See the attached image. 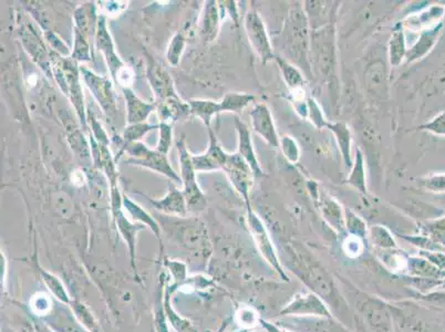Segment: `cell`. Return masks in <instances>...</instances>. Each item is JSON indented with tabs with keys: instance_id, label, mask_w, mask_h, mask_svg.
I'll use <instances>...</instances> for the list:
<instances>
[{
	"instance_id": "cell-6",
	"label": "cell",
	"mask_w": 445,
	"mask_h": 332,
	"mask_svg": "<svg viewBox=\"0 0 445 332\" xmlns=\"http://www.w3.org/2000/svg\"><path fill=\"white\" fill-rule=\"evenodd\" d=\"M222 171L231 180V185L234 186V189L244 198L247 207H251L249 193L253 185L255 175L249 164L238 153L235 152L233 154H229Z\"/></svg>"
},
{
	"instance_id": "cell-34",
	"label": "cell",
	"mask_w": 445,
	"mask_h": 332,
	"mask_svg": "<svg viewBox=\"0 0 445 332\" xmlns=\"http://www.w3.org/2000/svg\"><path fill=\"white\" fill-rule=\"evenodd\" d=\"M218 3H220L218 6H220L222 20L225 18L226 14H229V17L234 20L236 27H238V25H240V21H238L240 14H238V10H237L236 1H218Z\"/></svg>"
},
{
	"instance_id": "cell-5",
	"label": "cell",
	"mask_w": 445,
	"mask_h": 332,
	"mask_svg": "<svg viewBox=\"0 0 445 332\" xmlns=\"http://www.w3.org/2000/svg\"><path fill=\"white\" fill-rule=\"evenodd\" d=\"M80 74L103 112L107 116H114L118 111V105L112 82L107 76L94 74L85 67H80Z\"/></svg>"
},
{
	"instance_id": "cell-29",
	"label": "cell",
	"mask_w": 445,
	"mask_h": 332,
	"mask_svg": "<svg viewBox=\"0 0 445 332\" xmlns=\"http://www.w3.org/2000/svg\"><path fill=\"white\" fill-rule=\"evenodd\" d=\"M308 105V118H309L311 123L315 125L317 129H324L327 127L328 121L324 118V113H322V107H319L318 103L315 101V98H307Z\"/></svg>"
},
{
	"instance_id": "cell-25",
	"label": "cell",
	"mask_w": 445,
	"mask_h": 332,
	"mask_svg": "<svg viewBox=\"0 0 445 332\" xmlns=\"http://www.w3.org/2000/svg\"><path fill=\"white\" fill-rule=\"evenodd\" d=\"M160 124H151L147 122L143 123L127 124L124 127L122 133V140L124 143H132V142H141L144 136L151 132L153 129H158Z\"/></svg>"
},
{
	"instance_id": "cell-3",
	"label": "cell",
	"mask_w": 445,
	"mask_h": 332,
	"mask_svg": "<svg viewBox=\"0 0 445 332\" xmlns=\"http://www.w3.org/2000/svg\"><path fill=\"white\" fill-rule=\"evenodd\" d=\"M178 147V160L180 167V183L183 184V193L185 196L187 211L198 213L205 209L206 196L200 189L196 180V171L193 166L192 154L186 147L184 136L176 142Z\"/></svg>"
},
{
	"instance_id": "cell-17",
	"label": "cell",
	"mask_w": 445,
	"mask_h": 332,
	"mask_svg": "<svg viewBox=\"0 0 445 332\" xmlns=\"http://www.w3.org/2000/svg\"><path fill=\"white\" fill-rule=\"evenodd\" d=\"M100 14H96L94 3H85L80 5L74 14V28L85 34L89 39L96 37V25Z\"/></svg>"
},
{
	"instance_id": "cell-19",
	"label": "cell",
	"mask_w": 445,
	"mask_h": 332,
	"mask_svg": "<svg viewBox=\"0 0 445 332\" xmlns=\"http://www.w3.org/2000/svg\"><path fill=\"white\" fill-rule=\"evenodd\" d=\"M330 3L324 1H306L304 5V10L307 12V17L313 16V19L308 20V25H310L311 30H318V29L330 25L331 19V6Z\"/></svg>"
},
{
	"instance_id": "cell-26",
	"label": "cell",
	"mask_w": 445,
	"mask_h": 332,
	"mask_svg": "<svg viewBox=\"0 0 445 332\" xmlns=\"http://www.w3.org/2000/svg\"><path fill=\"white\" fill-rule=\"evenodd\" d=\"M74 45L71 59L76 62L91 61L90 45L85 34L74 27Z\"/></svg>"
},
{
	"instance_id": "cell-1",
	"label": "cell",
	"mask_w": 445,
	"mask_h": 332,
	"mask_svg": "<svg viewBox=\"0 0 445 332\" xmlns=\"http://www.w3.org/2000/svg\"><path fill=\"white\" fill-rule=\"evenodd\" d=\"M54 71L58 85L62 92L70 98L71 103L76 109V116L79 118L83 129H87V112H85V98L82 93L81 81H80V67L74 60L63 58L54 52L51 56Z\"/></svg>"
},
{
	"instance_id": "cell-30",
	"label": "cell",
	"mask_w": 445,
	"mask_h": 332,
	"mask_svg": "<svg viewBox=\"0 0 445 332\" xmlns=\"http://www.w3.org/2000/svg\"><path fill=\"white\" fill-rule=\"evenodd\" d=\"M280 149L284 153V158L291 163L296 164L300 158V149L298 144L291 136H284L280 138Z\"/></svg>"
},
{
	"instance_id": "cell-23",
	"label": "cell",
	"mask_w": 445,
	"mask_h": 332,
	"mask_svg": "<svg viewBox=\"0 0 445 332\" xmlns=\"http://www.w3.org/2000/svg\"><path fill=\"white\" fill-rule=\"evenodd\" d=\"M346 183L353 186L361 193L366 194L368 189H366V166H364V154L361 152L360 149H357L355 151L353 167L350 171L349 176L346 178Z\"/></svg>"
},
{
	"instance_id": "cell-33",
	"label": "cell",
	"mask_w": 445,
	"mask_h": 332,
	"mask_svg": "<svg viewBox=\"0 0 445 332\" xmlns=\"http://www.w3.org/2000/svg\"><path fill=\"white\" fill-rule=\"evenodd\" d=\"M45 37L56 54L63 56V58L69 56V54L71 56L70 49L67 47V45L54 32H52V31H45Z\"/></svg>"
},
{
	"instance_id": "cell-36",
	"label": "cell",
	"mask_w": 445,
	"mask_h": 332,
	"mask_svg": "<svg viewBox=\"0 0 445 332\" xmlns=\"http://www.w3.org/2000/svg\"><path fill=\"white\" fill-rule=\"evenodd\" d=\"M105 3L103 9H105V14H120L127 7V3L125 1H105Z\"/></svg>"
},
{
	"instance_id": "cell-18",
	"label": "cell",
	"mask_w": 445,
	"mask_h": 332,
	"mask_svg": "<svg viewBox=\"0 0 445 332\" xmlns=\"http://www.w3.org/2000/svg\"><path fill=\"white\" fill-rule=\"evenodd\" d=\"M326 127L335 134L344 167L351 169L353 164V154H351L353 138H351L349 127L342 122H328Z\"/></svg>"
},
{
	"instance_id": "cell-24",
	"label": "cell",
	"mask_w": 445,
	"mask_h": 332,
	"mask_svg": "<svg viewBox=\"0 0 445 332\" xmlns=\"http://www.w3.org/2000/svg\"><path fill=\"white\" fill-rule=\"evenodd\" d=\"M122 206L124 209H127V213L132 217L133 220H138V222H143L144 225L149 226L151 231L154 233L155 236H160V227H158V222L153 220V217L149 216L147 211L142 209L141 206L134 203L131 198L124 195L122 196Z\"/></svg>"
},
{
	"instance_id": "cell-9",
	"label": "cell",
	"mask_w": 445,
	"mask_h": 332,
	"mask_svg": "<svg viewBox=\"0 0 445 332\" xmlns=\"http://www.w3.org/2000/svg\"><path fill=\"white\" fill-rule=\"evenodd\" d=\"M207 131L209 136L207 151L203 154L192 155L193 166L196 172H211V171L222 169L229 158V153H226L220 147L213 129L209 127Z\"/></svg>"
},
{
	"instance_id": "cell-22",
	"label": "cell",
	"mask_w": 445,
	"mask_h": 332,
	"mask_svg": "<svg viewBox=\"0 0 445 332\" xmlns=\"http://www.w3.org/2000/svg\"><path fill=\"white\" fill-rule=\"evenodd\" d=\"M255 102V96L249 93H227L220 101V113H240Z\"/></svg>"
},
{
	"instance_id": "cell-20",
	"label": "cell",
	"mask_w": 445,
	"mask_h": 332,
	"mask_svg": "<svg viewBox=\"0 0 445 332\" xmlns=\"http://www.w3.org/2000/svg\"><path fill=\"white\" fill-rule=\"evenodd\" d=\"M406 40L402 23L395 25L389 40V61L392 67H399L406 60Z\"/></svg>"
},
{
	"instance_id": "cell-35",
	"label": "cell",
	"mask_w": 445,
	"mask_h": 332,
	"mask_svg": "<svg viewBox=\"0 0 445 332\" xmlns=\"http://www.w3.org/2000/svg\"><path fill=\"white\" fill-rule=\"evenodd\" d=\"M90 124L93 138H96V142H99L100 144L109 147V138H107V134L105 133V129L102 127L100 122L96 121V118L91 116Z\"/></svg>"
},
{
	"instance_id": "cell-31",
	"label": "cell",
	"mask_w": 445,
	"mask_h": 332,
	"mask_svg": "<svg viewBox=\"0 0 445 332\" xmlns=\"http://www.w3.org/2000/svg\"><path fill=\"white\" fill-rule=\"evenodd\" d=\"M41 275H43V282L48 286L51 293H54L56 298L59 299L60 302L68 304V295L65 293V288L62 286L59 279L54 277V275H51V273H45V271H43Z\"/></svg>"
},
{
	"instance_id": "cell-16",
	"label": "cell",
	"mask_w": 445,
	"mask_h": 332,
	"mask_svg": "<svg viewBox=\"0 0 445 332\" xmlns=\"http://www.w3.org/2000/svg\"><path fill=\"white\" fill-rule=\"evenodd\" d=\"M220 17L218 1H206L204 7L203 19L200 23V37L204 43H213L220 31Z\"/></svg>"
},
{
	"instance_id": "cell-27",
	"label": "cell",
	"mask_w": 445,
	"mask_h": 332,
	"mask_svg": "<svg viewBox=\"0 0 445 332\" xmlns=\"http://www.w3.org/2000/svg\"><path fill=\"white\" fill-rule=\"evenodd\" d=\"M186 39L182 32H178L174 34V37L169 43V48H167V59L169 65L173 67H176L180 62V56L183 54L184 49H185Z\"/></svg>"
},
{
	"instance_id": "cell-8",
	"label": "cell",
	"mask_w": 445,
	"mask_h": 332,
	"mask_svg": "<svg viewBox=\"0 0 445 332\" xmlns=\"http://www.w3.org/2000/svg\"><path fill=\"white\" fill-rule=\"evenodd\" d=\"M94 39H96V48H98V50L101 51L102 54L105 56L107 68L110 70L112 78H114L118 70H121L125 63L120 59V56L116 54V45L113 43L110 31L107 28V18H105V14H100L99 16Z\"/></svg>"
},
{
	"instance_id": "cell-13",
	"label": "cell",
	"mask_w": 445,
	"mask_h": 332,
	"mask_svg": "<svg viewBox=\"0 0 445 332\" xmlns=\"http://www.w3.org/2000/svg\"><path fill=\"white\" fill-rule=\"evenodd\" d=\"M158 116L162 123L173 124L176 122L185 121L189 116H193L189 102L186 103L180 96H171L163 101L158 102Z\"/></svg>"
},
{
	"instance_id": "cell-15",
	"label": "cell",
	"mask_w": 445,
	"mask_h": 332,
	"mask_svg": "<svg viewBox=\"0 0 445 332\" xmlns=\"http://www.w3.org/2000/svg\"><path fill=\"white\" fill-rule=\"evenodd\" d=\"M147 198L155 209L167 213V214L185 216L187 213V205H186L183 191L178 189L173 183L169 184L167 195L163 198H160V200H152L149 197H147Z\"/></svg>"
},
{
	"instance_id": "cell-21",
	"label": "cell",
	"mask_w": 445,
	"mask_h": 332,
	"mask_svg": "<svg viewBox=\"0 0 445 332\" xmlns=\"http://www.w3.org/2000/svg\"><path fill=\"white\" fill-rule=\"evenodd\" d=\"M189 105L193 116L200 118L207 129L211 127L213 118L220 113V102L213 101V100L194 98V100H189Z\"/></svg>"
},
{
	"instance_id": "cell-10",
	"label": "cell",
	"mask_w": 445,
	"mask_h": 332,
	"mask_svg": "<svg viewBox=\"0 0 445 332\" xmlns=\"http://www.w3.org/2000/svg\"><path fill=\"white\" fill-rule=\"evenodd\" d=\"M147 79L158 101L161 102L165 98L178 96L172 78L163 68V65L151 56H147Z\"/></svg>"
},
{
	"instance_id": "cell-32",
	"label": "cell",
	"mask_w": 445,
	"mask_h": 332,
	"mask_svg": "<svg viewBox=\"0 0 445 332\" xmlns=\"http://www.w3.org/2000/svg\"><path fill=\"white\" fill-rule=\"evenodd\" d=\"M72 309L74 310L78 319L87 326V329L92 332H96V321H94L92 315L87 311V308L83 304H79V302H74Z\"/></svg>"
},
{
	"instance_id": "cell-11",
	"label": "cell",
	"mask_w": 445,
	"mask_h": 332,
	"mask_svg": "<svg viewBox=\"0 0 445 332\" xmlns=\"http://www.w3.org/2000/svg\"><path fill=\"white\" fill-rule=\"evenodd\" d=\"M235 127H236L237 136H238L237 153L249 164L253 169L255 178H262L265 174H264L260 160L257 158L256 152L253 149L249 127L242 120H240L238 116H235Z\"/></svg>"
},
{
	"instance_id": "cell-14",
	"label": "cell",
	"mask_w": 445,
	"mask_h": 332,
	"mask_svg": "<svg viewBox=\"0 0 445 332\" xmlns=\"http://www.w3.org/2000/svg\"><path fill=\"white\" fill-rule=\"evenodd\" d=\"M275 61L277 62L279 70L282 72L284 83L291 91L293 101H302L304 98H307L304 96L306 81L296 65H293L291 62H288L287 60L282 59V56H278L275 58Z\"/></svg>"
},
{
	"instance_id": "cell-2",
	"label": "cell",
	"mask_w": 445,
	"mask_h": 332,
	"mask_svg": "<svg viewBox=\"0 0 445 332\" xmlns=\"http://www.w3.org/2000/svg\"><path fill=\"white\" fill-rule=\"evenodd\" d=\"M122 153H127L129 155V158L127 160V164L152 169L154 172L164 175L171 182L180 183V178L173 169L167 155L158 152L156 149H149L142 142L123 143L118 156H121Z\"/></svg>"
},
{
	"instance_id": "cell-28",
	"label": "cell",
	"mask_w": 445,
	"mask_h": 332,
	"mask_svg": "<svg viewBox=\"0 0 445 332\" xmlns=\"http://www.w3.org/2000/svg\"><path fill=\"white\" fill-rule=\"evenodd\" d=\"M158 132H160V138H158V145L155 147L158 152L163 153L167 155L169 149L172 147L173 141V127L172 124L169 123H160L158 127Z\"/></svg>"
},
{
	"instance_id": "cell-12",
	"label": "cell",
	"mask_w": 445,
	"mask_h": 332,
	"mask_svg": "<svg viewBox=\"0 0 445 332\" xmlns=\"http://www.w3.org/2000/svg\"><path fill=\"white\" fill-rule=\"evenodd\" d=\"M125 103H127V124L143 123L147 122V118L151 116L153 111L158 109L156 103H149L144 101L136 96L131 87L122 89Z\"/></svg>"
},
{
	"instance_id": "cell-4",
	"label": "cell",
	"mask_w": 445,
	"mask_h": 332,
	"mask_svg": "<svg viewBox=\"0 0 445 332\" xmlns=\"http://www.w3.org/2000/svg\"><path fill=\"white\" fill-rule=\"evenodd\" d=\"M244 27H245L249 43L257 56H260V61L265 65L267 62L275 60L276 54L273 52L265 23L256 10L251 9L246 12Z\"/></svg>"
},
{
	"instance_id": "cell-7",
	"label": "cell",
	"mask_w": 445,
	"mask_h": 332,
	"mask_svg": "<svg viewBox=\"0 0 445 332\" xmlns=\"http://www.w3.org/2000/svg\"><path fill=\"white\" fill-rule=\"evenodd\" d=\"M251 127L271 147H280V138L271 116V109L265 103H255L251 107Z\"/></svg>"
}]
</instances>
